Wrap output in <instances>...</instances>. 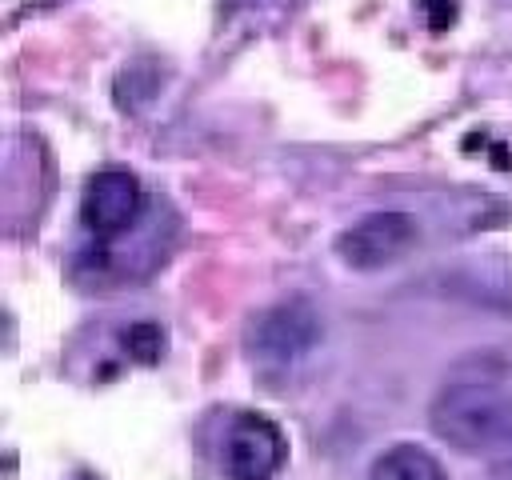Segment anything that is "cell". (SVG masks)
<instances>
[{
  "instance_id": "6da1fadb",
  "label": "cell",
  "mask_w": 512,
  "mask_h": 480,
  "mask_svg": "<svg viewBox=\"0 0 512 480\" xmlns=\"http://www.w3.org/2000/svg\"><path fill=\"white\" fill-rule=\"evenodd\" d=\"M432 432L464 456L512 468V392L492 380L444 384L428 408Z\"/></svg>"
},
{
  "instance_id": "7a4b0ae2",
  "label": "cell",
  "mask_w": 512,
  "mask_h": 480,
  "mask_svg": "<svg viewBox=\"0 0 512 480\" xmlns=\"http://www.w3.org/2000/svg\"><path fill=\"white\" fill-rule=\"evenodd\" d=\"M416 236H420L416 216H408V212H368L336 236V256L356 272H376L384 264H396L416 244Z\"/></svg>"
},
{
  "instance_id": "3957f363",
  "label": "cell",
  "mask_w": 512,
  "mask_h": 480,
  "mask_svg": "<svg viewBox=\"0 0 512 480\" xmlns=\"http://www.w3.org/2000/svg\"><path fill=\"white\" fill-rule=\"evenodd\" d=\"M288 456L284 432L260 412H236L224 432V468L236 480H268Z\"/></svg>"
},
{
  "instance_id": "277c9868",
  "label": "cell",
  "mask_w": 512,
  "mask_h": 480,
  "mask_svg": "<svg viewBox=\"0 0 512 480\" xmlns=\"http://www.w3.org/2000/svg\"><path fill=\"white\" fill-rule=\"evenodd\" d=\"M320 340V316L304 300L276 304L260 312L248 328V348L260 360H296Z\"/></svg>"
},
{
  "instance_id": "5b68a950",
  "label": "cell",
  "mask_w": 512,
  "mask_h": 480,
  "mask_svg": "<svg viewBox=\"0 0 512 480\" xmlns=\"http://www.w3.org/2000/svg\"><path fill=\"white\" fill-rule=\"evenodd\" d=\"M140 180L128 168H100L80 196V220L84 228H92L96 236H116L124 232L136 212H140Z\"/></svg>"
},
{
  "instance_id": "8992f818",
  "label": "cell",
  "mask_w": 512,
  "mask_h": 480,
  "mask_svg": "<svg viewBox=\"0 0 512 480\" xmlns=\"http://www.w3.org/2000/svg\"><path fill=\"white\" fill-rule=\"evenodd\" d=\"M368 480H448L440 460L416 444H396L384 456H376Z\"/></svg>"
},
{
  "instance_id": "52a82bcc",
  "label": "cell",
  "mask_w": 512,
  "mask_h": 480,
  "mask_svg": "<svg viewBox=\"0 0 512 480\" xmlns=\"http://www.w3.org/2000/svg\"><path fill=\"white\" fill-rule=\"evenodd\" d=\"M124 348H128L140 364H156L160 352H164V328L152 324V320H140V324H132V328L124 332Z\"/></svg>"
},
{
  "instance_id": "ba28073f",
  "label": "cell",
  "mask_w": 512,
  "mask_h": 480,
  "mask_svg": "<svg viewBox=\"0 0 512 480\" xmlns=\"http://www.w3.org/2000/svg\"><path fill=\"white\" fill-rule=\"evenodd\" d=\"M420 8L432 32H448V24L456 20V0H420Z\"/></svg>"
}]
</instances>
